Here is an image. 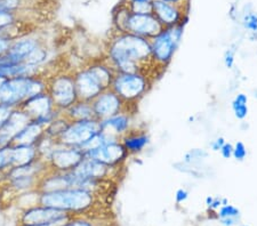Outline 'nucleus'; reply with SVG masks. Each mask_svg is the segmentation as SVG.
Returning <instances> with one entry per match:
<instances>
[{
    "label": "nucleus",
    "mask_w": 257,
    "mask_h": 226,
    "mask_svg": "<svg viewBox=\"0 0 257 226\" xmlns=\"http://www.w3.org/2000/svg\"><path fill=\"white\" fill-rule=\"evenodd\" d=\"M149 59H153L151 44L142 37L118 34L110 40L107 62L117 73H141V68Z\"/></svg>",
    "instance_id": "f257e3e1"
},
{
    "label": "nucleus",
    "mask_w": 257,
    "mask_h": 226,
    "mask_svg": "<svg viewBox=\"0 0 257 226\" xmlns=\"http://www.w3.org/2000/svg\"><path fill=\"white\" fill-rule=\"evenodd\" d=\"M47 92V77H20L6 79L0 88V104L18 109L29 98Z\"/></svg>",
    "instance_id": "f03ea898"
},
{
    "label": "nucleus",
    "mask_w": 257,
    "mask_h": 226,
    "mask_svg": "<svg viewBox=\"0 0 257 226\" xmlns=\"http://www.w3.org/2000/svg\"><path fill=\"white\" fill-rule=\"evenodd\" d=\"M95 194L84 188H64V190L39 192L38 204L55 208L69 213L84 212L93 207Z\"/></svg>",
    "instance_id": "7ed1b4c3"
},
{
    "label": "nucleus",
    "mask_w": 257,
    "mask_h": 226,
    "mask_svg": "<svg viewBox=\"0 0 257 226\" xmlns=\"http://www.w3.org/2000/svg\"><path fill=\"white\" fill-rule=\"evenodd\" d=\"M72 215L59 209L36 204L23 209L19 217V226H62Z\"/></svg>",
    "instance_id": "20e7f679"
},
{
    "label": "nucleus",
    "mask_w": 257,
    "mask_h": 226,
    "mask_svg": "<svg viewBox=\"0 0 257 226\" xmlns=\"http://www.w3.org/2000/svg\"><path fill=\"white\" fill-rule=\"evenodd\" d=\"M47 93L52 98L54 106L61 112L78 101L74 78L66 73H57L47 77Z\"/></svg>",
    "instance_id": "39448f33"
},
{
    "label": "nucleus",
    "mask_w": 257,
    "mask_h": 226,
    "mask_svg": "<svg viewBox=\"0 0 257 226\" xmlns=\"http://www.w3.org/2000/svg\"><path fill=\"white\" fill-rule=\"evenodd\" d=\"M101 131V121L97 119L70 121L56 142L59 145L80 147Z\"/></svg>",
    "instance_id": "423d86ee"
},
{
    "label": "nucleus",
    "mask_w": 257,
    "mask_h": 226,
    "mask_svg": "<svg viewBox=\"0 0 257 226\" xmlns=\"http://www.w3.org/2000/svg\"><path fill=\"white\" fill-rule=\"evenodd\" d=\"M182 35H183L182 24L165 28L163 32L155 37L150 43L153 60L163 65L171 62L178 44L181 43Z\"/></svg>",
    "instance_id": "0eeeda50"
},
{
    "label": "nucleus",
    "mask_w": 257,
    "mask_h": 226,
    "mask_svg": "<svg viewBox=\"0 0 257 226\" xmlns=\"http://www.w3.org/2000/svg\"><path fill=\"white\" fill-rule=\"evenodd\" d=\"M148 88L147 78L141 73H115L111 89L125 102H133Z\"/></svg>",
    "instance_id": "6e6552de"
},
{
    "label": "nucleus",
    "mask_w": 257,
    "mask_h": 226,
    "mask_svg": "<svg viewBox=\"0 0 257 226\" xmlns=\"http://www.w3.org/2000/svg\"><path fill=\"white\" fill-rule=\"evenodd\" d=\"M85 158V153L79 147L57 145L49 153L45 161L47 162L48 169L52 171L68 172L74 170Z\"/></svg>",
    "instance_id": "1a4fd4ad"
},
{
    "label": "nucleus",
    "mask_w": 257,
    "mask_h": 226,
    "mask_svg": "<svg viewBox=\"0 0 257 226\" xmlns=\"http://www.w3.org/2000/svg\"><path fill=\"white\" fill-rule=\"evenodd\" d=\"M164 26L153 14L132 13L127 22V34H133L142 38H155L161 34Z\"/></svg>",
    "instance_id": "9d476101"
},
{
    "label": "nucleus",
    "mask_w": 257,
    "mask_h": 226,
    "mask_svg": "<svg viewBox=\"0 0 257 226\" xmlns=\"http://www.w3.org/2000/svg\"><path fill=\"white\" fill-rule=\"evenodd\" d=\"M123 103L125 101H122L111 88L103 90L92 101L95 118L99 121H103L105 119L117 116L122 112Z\"/></svg>",
    "instance_id": "9b49d317"
},
{
    "label": "nucleus",
    "mask_w": 257,
    "mask_h": 226,
    "mask_svg": "<svg viewBox=\"0 0 257 226\" xmlns=\"http://www.w3.org/2000/svg\"><path fill=\"white\" fill-rule=\"evenodd\" d=\"M130 154L120 141L107 142L99 146L98 149L90 151L85 154V157L92 158L94 160L106 164L109 167H115L119 163L125 161L127 155Z\"/></svg>",
    "instance_id": "f8f14e48"
},
{
    "label": "nucleus",
    "mask_w": 257,
    "mask_h": 226,
    "mask_svg": "<svg viewBox=\"0 0 257 226\" xmlns=\"http://www.w3.org/2000/svg\"><path fill=\"white\" fill-rule=\"evenodd\" d=\"M74 84H76L78 101L92 102L103 92L96 79L92 76L87 68H84L73 75Z\"/></svg>",
    "instance_id": "ddd939ff"
},
{
    "label": "nucleus",
    "mask_w": 257,
    "mask_h": 226,
    "mask_svg": "<svg viewBox=\"0 0 257 226\" xmlns=\"http://www.w3.org/2000/svg\"><path fill=\"white\" fill-rule=\"evenodd\" d=\"M43 44L38 38L30 35L20 37L12 41L10 48L6 53V57L14 63H26L28 57L30 56L36 48Z\"/></svg>",
    "instance_id": "4468645a"
},
{
    "label": "nucleus",
    "mask_w": 257,
    "mask_h": 226,
    "mask_svg": "<svg viewBox=\"0 0 257 226\" xmlns=\"http://www.w3.org/2000/svg\"><path fill=\"white\" fill-rule=\"evenodd\" d=\"M20 109L23 112H26L28 117L33 121L38 120V119L47 116L54 110H56L47 92L37 94V95L30 97L20 106Z\"/></svg>",
    "instance_id": "2eb2a0df"
},
{
    "label": "nucleus",
    "mask_w": 257,
    "mask_h": 226,
    "mask_svg": "<svg viewBox=\"0 0 257 226\" xmlns=\"http://www.w3.org/2000/svg\"><path fill=\"white\" fill-rule=\"evenodd\" d=\"M30 121L31 119L28 117L26 112H23L20 108L14 109L10 119L0 129V147L10 146L16 134Z\"/></svg>",
    "instance_id": "dca6fc26"
},
{
    "label": "nucleus",
    "mask_w": 257,
    "mask_h": 226,
    "mask_svg": "<svg viewBox=\"0 0 257 226\" xmlns=\"http://www.w3.org/2000/svg\"><path fill=\"white\" fill-rule=\"evenodd\" d=\"M113 167H109L106 164L94 160L92 158L85 157L84 160L78 164L72 170L78 177L84 179H94V180H104L110 176V170Z\"/></svg>",
    "instance_id": "f3484780"
},
{
    "label": "nucleus",
    "mask_w": 257,
    "mask_h": 226,
    "mask_svg": "<svg viewBox=\"0 0 257 226\" xmlns=\"http://www.w3.org/2000/svg\"><path fill=\"white\" fill-rule=\"evenodd\" d=\"M152 14L160 21L165 28L180 24L181 11L177 5L165 3L164 0H152Z\"/></svg>",
    "instance_id": "a211bd4d"
},
{
    "label": "nucleus",
    "mask_w": 257,
    "mask_h": 226,
    "mask_svg": "<svg viewBox=\"0 0 257 226\" xmlns=\"http://www.w3.org/2000/svg\"><path fill=\"white\" fill-rule=\"evenodd\" d=\"M45 136V127L36 121H30L21 129L12 141V146L16 145H37Z\"/></svg>",
    "instance_id": "6ab92c4d"
},
{
    "label": "nucleus",
    "mask_w": 257,
    "mask_h": 226,
    "mask_svg": "<svg viewBox=\"0 0 257 226\" xmlns=\"http://www.w3.org/2000/svg\"><path fill=\"white\" fill-rule=\"evenodd\" d=\"M39 159L41 158L36 145L12 146V167L27 166Z\"/></svg>",
    "instance_id": "aec40b11"
},
{
    "label": "nucleus",
    "mask_w": 257,
    "mask_h": 226,
    "mask_svg": "<svg viewBox=\"0 0 257 226\" xmlns=\"http://www.w3.org/2000/svg\"><path fill=\"white\" fill-rule=\"evenodd\" d=\"M87 70L92 73V76L96 79V81L101 86L103 90L110 89L112 81L115 77L114 69L111 67L109 62L106 63H94L87 67Z\"/></svg>",
    "instance_id": "412c9836"
},
{
    "label": "nucleus",
    "mask_w": 257,
    "mask_h": 226,
    "mask_svg": "<svg viewBox=\"0 0 257 226\" xmlns=\"http://www.w3.org/2000/svg\"><path fill=\"white\" fill-rule=\"evenodd\" d=\"M62 114L68 119L69 121H79L88 120V119H96L94 114L92 102L77 101L69 109L62 112Z\"/></svg>",
    "instance_id": "4be33fe9"
},
{
    "label": "nucleus",
    "mask_w": 257,
    "mask_h": 226,
    "mask_svg": "<svg viewBox=\"0 0 257 226\" xmlns=\"http://www.w3.org/2000/svg\"><path fill=\"white\" fill-rule=\"evenodd\" d=\"M128 153H138L142 151L149 143V137L143 133H127L120 139Z\"/></svg>",
    "instance_id": "5701e85b"
},
{
    "label": "nucleus",
    "mask_w": 257,
    "mask_h": 226,
    "mask_svg": "<svg viewBox=\"0 0 257 226\" xmlns=\"http://www.w3.org/2000/svg\"><path fill=\"white\" fill-rule=\"evenodd\" d=\"M132 14L128 5H121L118 7V11L113 14L114 26L119 31V34H127V22Z\"/></svg>",
    "instance_id": "b1692460"
},
{
    "label": "nucleus",
    "mask_w": 257,
    "mask_h": 226,
    "mask_svg": "<svg viewBox=\"0 0 257 226\" xmlns=\"http://www.w3.org/2000/svg\"><path fill=\"white\" fill-rule=\"evenodd\" d=\"M218 217L224 225L231 226L235 224L240 217V211L232 204H224L218 211Z\"/></svg>",
    "instance_id": "393cba45"
},
{
    "label": "nucleus",
    "mask_w": 257,
    "mask_h": 226,
    "mask_svg": "<svg viewBox=\"0 0 257 226\" xmlns=\"http://www.w3.org/2000/svg\"><path fill=\"white\" fill-rule=\"evenodd\" d=\"M248 97L244 94H238L232 101V110L234 116L239 120H243L248 116Z\"/></svg>",
    "instance_id": "a878e982"
},
{
    "label": "nucleus",
    "mask_w": 257,
    "mask_h": 226,
    "mask_svg": "<svg viewBox=\"0 0 257 226\" xmlns=\"http://www.w3.org/2000/svg\"><path fill=\"white\" fill-rule=\"evenodd\" d=\"M208 157V153L202 149H192L184 154L183 161L186 164H197Z\"/></svg>",
    "instance_id": "bb28decb"
},
{
    "label": "nucleus",
    "mask_w": 257,
    "mask_h": 226,
    "mask_svg": "<svg viewBox=\"0 0 257 226\" xmlns=\"http://www.w3.org/2000/svg\"><path fill=\"white\" fill-rule=\"evenodd\" d=\"M12 168V146L0 147V175Z\"/></svg>",
    "instance_id": "cd10ccee"
},
{
    "label": "nucleus",
    "mask_w": 257,
    "mask_h": 226,
    "mask_svg": "<svg viewBox=\"0 0 257 226\" xmlns=\"http://www.w3.org/2000/svg\"><path fill=\"white\" fill-rule=\"evenodd\" d=\"M128 6L132 13L134 14H152V2L145 3H130Z\"/></svg>",
    "instance_id": "c85d7f7f"
},
{
    "label": "nucleus",
    "mask_w": 257,
    "mask_h": 226,
    "mask_svg": "<svg viewBox=\"0 0 257 226\" xmlns=\"http://www.w3.org/2000/svg\"><path fill=\"white\" fill-rule=\"evenodd\" d=\"M243 26L248 30H250L252 34L257 32V14L256 13H247L244 14L242 20Z\"/></svg>",
    "instance_id": "c756f323"
},
{
    "label": "nucleus",
    "mask_w": 257,
    "mask_h": 226,
    "mask_svg": "<svg viewBox=\"0 0 257 226\" xmlns=\"http://www.w3.org/2000/svg\"><path fill=\"white\" fill-rule=\"evenodd\" d=\"M247 155V149L242 142H237L233 146V152H232V157L238 161H242Z\"/></svg>",
    "instance_id": "7c9ffc66"
},
{
    "label": "nucleus",
    "mask_w": 257,
    "mask_h": 226,
    "mask_svg": "<svg viewBox=\"0 0 257 226\" xmlns=\"http://www.w3.org/2000/svg\"><path fill=\"white\" fill-rule=\"evenodd\" d=\"M13 111L14 109L11 108V106L0 104V129L3 128L4 125H5L8 119H10L12 113H13Z\"/></svg>",
    "instance_id": "2f4dec72"
},
{
    "label": "nucleus",
    "mask_w": 257,
    "mask_h": 226,
    "mask_svg": "<svg viewBox=\"0 0 257 226\" xmlns=\"http://www.w3.org/2000/svg\"><path fill=\"white\" fill-rule=\"evenodd\" d=\"M234 56H235V51L234 49H227L224 54V64L227 69H232L234 64Z\"/></svg>",
    "instance_id": "473e14b6"
},
{
    "label": "nucleus",
    "mask_w": 257,
    "mask_h": 226,
    "mask_svg": "<svg viewBox=\"0 0 257 226\" xmlns=\"http://www.w3.org/2000/svg\"><path fill=\"white\" fill-rule=\"evenodd\" d=\"M12 41L13 40L8 39V38H6V37L0 35V57L6 55V53L8 51V48H10V46H11Z\"/></svg>",
    "instance_id": "72a5a7b5"
},
{
    "label": "nucleus",
    "mask_w": 257,
    "mask_h": 226,
    "mask_svg": "<svg viewBox=\"0 0 257 226\" xmlns=\"http://www.w3.org/2000/svg\"><path fill=\"white\" fill-rule=\"evenodd\" d=\"M219 152H221L223 158L230 159L232 157V152H233V146H232L231 143H225L224 145L222 146V149L219 150Z\"/></svg>",
    "instance_id": "f704fd0d"
},
{
    "label": "nucleus",
    "mask_w": 257,
    "mask_h": 226,
    "mask_svg": "<svg viewBox=\"0 0 257 226\" xmlns=\"http://www.w3.org/2000/svg\"><path fill=\"white\" fill-rule=\"evenodd\" d=\"M62 226H94L90 221L84 219H69Z\"/></svg>",
    "instance_id": "c9c22d12"
},
{
    "label": "nucleus",
    "mask_w": 257,
    "mask_h": 226,
    "mask_svg": "<svg viewBox=\"0 0 257 226\" xmlns=\"http://www.w3.org/2000/svg\"><path fill=\"white\" fill-rule=\"evenodd\" d=\"M226 142L224 141V138L223 137H218V138H216L215 139V141H213L210 143V147H211V150L213 151H219L222 149V146L224 145Z\"/></svg>",
    "instance_id": "e433bc0d"
},
{
    "label": "nucleus",
    "mask_w": 257,
    "mask_h": 226,
    "mask_svg": "<svg viewBox=\"0 0 257 226\" xmlns=\"http://www.w3.org/2000/svg\"><path fill=\"white\" fill-rule=\"evenodd\" d=\"M175 196H176L177 202H183V201H185L186 199H188L189 193L186 192L184 188H180V190L176 192V195Z\"/></svg>",
    "instance_id": "4c0bfd02"
},
{
    "label": "nucleus",
    "mask_w": 257,
    "mask_h": 226,
    "mask_svg": "<svg viewBox=\"0 0 257 226\" xmlns=\"http://www.w3.org/2000/svg\"><path fill=\"white\" fill-rule=\"evenodd\" d=\"M164 2L165 3H169V4H174V5H177V4L180 3V2H182V0H164ZM183 2H184V0H183Z\"/></svg>",
    "instance_id": "58836bf2"
},
{
    "label": "nucleus",
    "mask_w": 257,
    "mask_h": 226,
    "mask_svg": "<svg viewBox=\"0 0 257 226\" xmlns=\"http://www.w3.org/2000/svg\"><path fill=\"white\" fill-rule=\"evenodd\" d=\"M130 3H145V2H152V0H128Z\"/></svg>",
    "instance_id": "ea45409f"
},
{
    "label": "nucleus",
    "mask_w": 257,
    "mask_h": 226,
    "mask_svg": "<svg viewBox=\"0 0 257 226\" xmlns=\"http://www.w3.org/2000/svg\"><path fill=\"white\" fill-rule=\"evenodd\" d=\"M5 80H6V78L0 76V88H2V86H3L4 82H5Z\"/></svg>",
    "instance_id": "a19ab883"
},
{
    "label": "nucleus",
    "mask_w": 257,
    "mask_h": 226,
    "mask_svg": "<svg viewBox=\"0 0 257 226\" xmlns=\"http://www.w3.org/2000/svg\"><path fill=\"white\" fill-rule=\"evenodd\" d=\"M254 96L257 98V90H255V92H254Z\"/></svg>",
    "instance_id": "79ce46f5"
},
{
    "label": "nucleus",
    "mask_w": 257,
    "mask_h": 226,
    "mask_svg": "<svg viewBox=\"0 0 257 226\" xmlns=\"http://www.w3.org/2000/svg\"><path fill=\"white\" fill-rule=\"evenodd\" d=\"M241 226H247V225H241Z\"/></svg>",
    "instance_id": "37998d69"
}]
</instances>
